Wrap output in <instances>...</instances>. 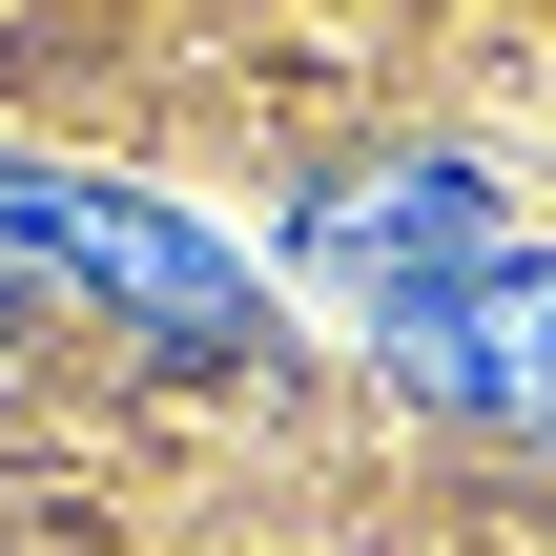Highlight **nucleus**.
I'll list each match as a JSON object with an SVG mask.
<instances>
[{
  "mask_svg": "<svg viewBox=\"0 0 556 556\" xmlns=\"http://www.w3.org/2000/svg\"><path fill=\"white\" fill-rule=\"evenodd\" d=\"M0 556H556L495 413L309 351L165 186L0 103Z\"/></svg>",
  "mask_w": 556,
  "mask_h": 556,
  "instance_id": "nucleus-1",
  "label": "nucleus"
}]
</instances>
